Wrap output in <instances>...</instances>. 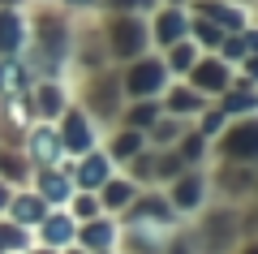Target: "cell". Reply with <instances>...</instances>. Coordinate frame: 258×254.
I'll use <instances>...</instances> for the list:
<instances>
[{"mask_svg": "<svg viewBox=\"0 0 258 254\" xmlns=\"http://www.w3.org/2000/svg\"><path fill=\"white\" fill-rule=\"evenodd\" d=\"M69 86H74V104H82L86 117H91L99 129H112V125H116L120 104H125V95H120V73H116V65H108V69H99V73H82V78H69Z\"/></svg>", "mask_w": 258, "mask_h": 254, "instance_id": "obj_1", "label": "cell"}, {"mask_svg": "<svg viewBox=\"0 0 258 254\" xmlns=\"http://www.w3.org/2000/svg\"><path fill=\"white\" fill-rule=\"evenodd\" d=\"M99 30H103V43H108L112 65H125V61H134V56L151 52L147 18H138V13H99Z\"/></svg>", "mask_w": 258, "mask_h": 254, "instance_id": "obj_2", "label": "cell"}, {"mask_svg": "<svg viewBox=\"0 0 258 254\" xmlns=\"http://www.w3.org/2000/svg\"><path fill=\"white\" fill-rule=\"evenodd\" d=\"M116 73H120V95H125V99H159V95H164V86L172 82L159 52L134 56V61L116 65Z\"/></svg>", "mask_w": 258, "mask_h": 254, "instance_id": "obj_3", "label": "cell"}, {"mask_svg": "<svg viewBox=\"0 0 258 254\" xmlns=\"http://www.w3.org/2000/svg\"><path fill=\"white\" fill-rule=\"evenodd\" d=\"M168 202H172V211L181 220H194L198 211L211 202V181H207V164H198V168H181V173L172 177V181L164 185Z\"/></svg>", "mask_w": 258, "mask_h": 254, "instance_id": "obj_4", "label": "cell"}, {"mask_svg": "<svg viewBox=\"0 0 258 254\" xmlns=\"http://www.w3.org/2000/svg\"><path fill=\"white\" fill-rule=\"evenodd\" d=\"M56 134H60V146H64L69 160H78V155L95 151V146L103 142V129L95 125V121L86 117V108L74 104V99H69V108H64L60 117H56Z\"/></svg>", "mask_w": 258, "mask_h": 254, "instance_id": "obj_5", "label": "cell"}, {"mask_svg": "<svg viewBox=\"0 0 258 254\" xmlns=\"http://www.w3.org/2000/svg\"><path fill=\"white\" fill-rule=\"evenodd\" d=\"M215 160H237V164H258V112L254 117H237L220 129L211 142Z\"/></svg>", "mask_w": 258, "mask_h": 254, "instance_id": "obj_6", "label": "cell"}, {"mask_svg": "<svg viewBox=\"0 0 258 254\" xmlns=\"http://www.w3.org/2000/svg\"><path fill=\"white\" fill-rule=\"evenodd\" d=\"M147 30H151V52H164L168 43L189 35V9L185 5H155L147 13Z\"/></svg>", "mask_w": 258, "mask_h": 254, "instance_id": "obj_7", "label": "cell"}, {"mask_svg": "<svg viewBox=\"0 0 258 254\" xmlns=\"http://www.w3.org/2000/svg\"><path fill=\"white\" fill-rule=\"evenodd\" d=\"M22 151H26L30 168H56L64 160V146H60V134H56V121H35L22 138Z\"/></svg>", "mask_w": 258, "mask_h": 254, "instance_id": "obj_8", "label": "cell"}, {"mask_svg": "<svg viewBox=\"0 0 258 254\" xmlns=\"http://www.w3.org/2000/svg\"><path fill=\"white\" fill-rule=\"evenodd\" d=\"M26 95L35 108V121H56L74 99V86H69V78H35Z\"/></svg>", "mask_w": 258, "mask_h": 254, "instance_id": "obj_9", "label": "cell"}, {"mask_svg": "<svg viewBox=\"0 0 258 254\" xmlns=\"http://www.w3.org/2000/svg\"><path fill=\"white\" fill-rule=\"evenodd\" d=\"M69 155H64L56 168H35L30 173V190L47 202V207H64V202L74 198V177H69Z\"/></svg>", "mask_w": 258, "mask_h": 254, "instance_id": "obj_10", "label": "cell"}, {"mask_svg": "<svg viewBox=\"0 0 258 254\" xmlns=\"http://www.w3.org/2000/svg\"><path fill=\"white\" fill-rule=\"evenodd\" d=\"M232 73H237V69H232V65H224L215 52H203L198 61H194V69L185 73V82H189L194 91H203L207 99H215V95L232 82Z\"/></svg>", "mask_w": 258, "mask_h": 254, "instance_id": "obj_11", "label": "cell"}, {"mask_svg": "<svg viewBox=\"0 0 258 254\" xmlns=\"http://www.w3.org/2000/svg\"><path fill=\"white\" fill-rule=\"evenodd\" d=\"M185 9L198 13V18H207V22H215L220 30H245L249 26L245 0H189Z\"/></svg>", "mask_w": 258, "mask_h": 254, "instance_id": "obj_12", "label": "cell"}, {"mask_svg": "<svg viewBox=\"0 0 258 254\" xmlns=\"http://www.w3.org/2000/svg\"><path fill=\"white\" fill-rule=\"evenodd\" d=\"M74 245H82L86 254H103V250H116L120 245V220L116 216H95L78 224Z\"/></svg>", "mask_w": 258, "mask_h": 254, "instance_id": "obj_13", "label": "cell"}, {"mask_svg": "<svg viewBox=\"0 0 258 254\" xmlns=\"http://www.w3.org/2000/svg\"><path fill=\"white\" fill-rule=\"evenodd\" d=\"M207 104H211V99H207L203 91H194L185 78H172V82L164 86V95H159V108H164L168 117H181V121H194Z\"/></svg>", "mask_w": 258, "mask_h": 254, "instance_id": "obj_14", "label": "cell"}, {"mask_svg": "<svg viewBox=\"0 0 258 254\" xmlns=\"http://www.w3.org/2000/svg\"><path fill=\"white\" fill-rule=\"evenodd\" d=\"M116 173V164L108 160V151L103 146H95V151L78 155L74 164H69V177H74V190H99L108 177Z\"/></svg>", "mask_w": 258, "mask_h": 254, "instance_id": "obj_15", "label": "cell"}, {"mask_svg": "<svg viewBox=\"0 0 258 254\" xmlns=\"http://www.w3.org/2000/svg\"><path fill=\"white\" fill-rule=\"evenodd\" d=\"M215 108H220L228 121L254 117V112H258V86H254V82H245L241 73H232V82L224 86L220 95H215Z\"/></svg>", "mask_w": 258, "mask_h": 254, "instance_id": "obj_16", "label": "cell"}, {"mask_svg": "<svg viewBox=\"0 0 258 254\" xmlns=\"http://www.w3.org/2000/svg\"><path fill=\"white\" fill-rule=\"evenodd\" d=\"M30 233H35V241H39V245H52V250H69V245H74V237H78V220L69 216L64 207H52V211H47V216L39 220L35 228H30Z\"/></svg>", "mask_w": 258, "mask_h": 254, "instance_id": "obj_17", "label": "cell"}, {"mask_svg": "<svg viewBox=\"0 0 258 254\" xmlns=\"http://www.w3.org/2000/svg\"><path fill=\"white\" fill-rule=\"evenodd\" d=\"M30 43L26 9H0V56H22Z\"/></svg>", "mask_w": 258, "mask_h": 254, "instance_id": "obj_18", "label": "cell"}, {"mask_svg": "<svg viewBox=\"0 0 258 254\" xmlns=\"http://www.w3.org/2000/svg\"><path fill=\"white\" fill-rule=\"evenodd\" d=\"M138 190H142V185L116 168V173H112V177H108V181H103L95 194H99V207H103V216H120V211H125L129 202L138 198Z\"/></svg>", "mask_w": 258, "mask_h": 254, "instance_id": "obj_19", "label": "cell"}, {"mask_svg": "<svg viewBox=\"0 0 258 254\" xmlns=\"http://www.w3.org/2000/svg\"><path fill=\"white\" fill-rule=\"evenodd\" d=\"M103 151H108V160L116 164H129L134 160V155L142 151V146H147V138H142V129H129V125H112V129H103Z\"/></svg>", "mask_w": 258, "mask_h": 254, "instance_id": "obj_20", "label": "cell"}, {"mask_svg": "<svg viewBox=\"0 0 258 254\" xmlns=\"http://www.w3.org/2000/svg\"><path fill=\"white\" fill-rule=\"evenodd\" d=\"M47 211H52V207H47V202L39 198V194L30 190V185H22V190H13V198H9V207H5V216H9V220H18L22 228H35L39 220L47 216Z\"/></svg>", "mask_w": 258, "mask_h": 254, "instance_id": "obj_21", "label": "cell"}, {"mask_svg": "<svg viewBox=\"0 0 258 254\" xmlns=\"http://www.w3.org/2000/svg\"><path fill=\"white\" fill-rule=\"evenodd\" d=\"M30 160L22 146H9V142H0V181L13 185V190H22V185H30Z\"/></svg>", "mask_w": 258, "mask_h": 254, "instance_id": "obj_22", "label": "cell"}, {"mask_svg": "<svg viewBox=\"0 0 258 254\" xmlns=\"http://www.w3.org/2000/svg\"><path fill=\"white\" fill-rule=\"evenodd\" d=\"M185 125H189V121H181V117H168V112H159V117L151 121L147 129H142V138H147V146H151V151H168V146H176V138L185 134Z\"/></svg>", "mask_w": 258, "mask_h": 254, "instance_id": "obj_23", "label": "cell"}, {"mask_svg": "<svg viewBox=\"0 0 258 254\" xmlns=\"http://www.w3.org/2000/svg\"><path fill=\"white\" fill-rule=\"evenodd\" d=\"M159 56H164V69H168V78H185V73L194 69V61L203 56V47H198L189 35H185V39H176V43H168Z\"/></svg>", "mask_w": 258, "mask_h": 254, "instance_id": "obj_24", "label": "cell"}, {"mask_svg": "<svg viewBox=\"0 0 258 254\" xmlns=\"http://www.w3.org/2000/svg\"><path fill=\"white\" fill-rule=\"evenodd\" d=\"M159 99H125L120 104V117H116V125H129V129H147L151 121L159 117Z\"/></svg>", "mask_w": 258, "mask_h": 254, "instance_id": "obj_25", "label": "cell"}, {"mask_svg": "<svg viewBox=\"0 0 258 254\" xmlns=\"http://www.w3.org/2000/svg\"><path fill=\"white\" fill-rule=\"evenodd\" d=\"M172 151L181 155V160L189 164V168H198V164H207V155H211V142H207V138L198 134L194 125H185V134L176 138V146H172Z\"/></svg>", "mask_w": 258, "mask_h": 254, "instance_id": "obj_26", "label": "cell"}, {"mask_svg": "<svg viewBox=\"0 0 258 254\" xmlns=\"http://www.w3.org/2000/svg\"><path fill=\"white\" fill-rule=\"evenodd\" d=\"M35 245V233L30 228H22L18 220H9V216H0V254H22V250H30Z\"/></svg>", "mask_w": 258, "mask_h": 254, "instance_id": "obj_27", "label": "cell"}, {"mask_svg": "<svg viewBox=\"0 0 258 254\" xmlns=\"http://www.w3.org/2000/svg\"><path fill=\"white\" fill-rule=\"evenodd\" d=\"M224 35H228V30H220L215 22H207V18H198V13H189V39L203 47V52H215Z\"/></svg>", "mask_w": 258, "mask_h": 254, "instance_id": "obj_28", "label": "cell"}, {"mask_svg": "<svg viewBox=\"0 0 258 254\" xmlns=\"http://www.w3.org/2000/svg\"><path fill=\"white\" fill-rule=\"evenodd\" d=\"M64 211L82 224V220H95V216H103V207H99V194L95 190H74V198L64 202Z\"/></svg>", "mask_w": 258, "mask_h": 254, "instance_id": "obj_29", "label": "cell"}, {"mask_svg": "<svg viewBox=\"0 0 258 254\" xmlns=\"http://www.w3.org/2000/svg\"><path fill=\"white\" fill-rule=\"evenodd\" d=\"M181 168H189V164H185L181 155L172 151V146H168V151H155V190H164V185L172 181Z\"/></svg>", "mask_w": 258, "mask_h": 254, "instance_id": "obj_30", "label": "cell"}, {"mask_svg": "<svg viewBox=\"0 0 258 254\" xmlns=\"http://www.w3.org/2000/svg\"><path fill=\"white\" fill-rule=\"evenodd\" d=\"M224 125H228V117H224V112L215 108V99L207 104V108L198 112V117H194V129H198V134H203L207 142H215V138H220V129H224Z\"/></svg>", "mask_w": 258, "mask_h": 254, "instance_id": "obj_31", "label": "cell"}, {"mask_svg": "<svg viewBox=\"0 0 258 254\" xmlns=\"http://www.w3.org/2000/svg\"><path fill=\"white\" fill-rule=\"evenodd\" d=\"M155 5H159V0H99V9H95V13H138V18H147Z\"/></svg>", "mask_w": 258, "mask_h": 254, "instance_id": "obj_32", "label": "cell"}, {"mask_svg": "<svg viewBox=\"0 0 258 254\" xmlns=\"http://www.w3.org/2000/svg\"><path fill=\"white\" fill-rule=\"evenodd\" d=\"M60 9H69L74 18H82V13H95V9H99V0H60Z\"/></svg>", "mask_w": 258, "mask_h": 254, "instance_id": "obj_33", "label": "cell"}, {"mask_svg": "<svg viewBox=\"0 0 258 254\" xmlns=\"http://www.w3.org/2000/svg\"><path fill=\"white\" fill-rule=\"evenodd\" d=\"M237 69H241V78H245V82H254V86H258V56H245Z\"/></svg>", "mask_w": 258, "mask_h": 254, "instance_id": "obj_34", "label": "cell"}, {"mask_svg": "<svg viewBox=\"0 0 258 254\" xmlns=\"http://www.w3.org/2000/svg\"><path fill=\"white\" fill-rule=\"evenodd\" d=\"M232 254H258V237H245V241H241Z\"/></svg>", "mask_w": 258, "mask_h": 254, "instance_id": "obj_35", "label": "cell"}, {"mask_svg": "<svg viewBox=\"0 0 258 254\" xmlns=\"http://www.w3.org/2000/svg\"><path fill=\"white\" fill-rule=\"evenodd\" d=\"M9 198H13V185L0 181V216H5V207H9Z\"/></svg>", "mask_w": 258, "mask_h": 254, "instance_id": "obj_36", "label": "cell"}, {"mask_svg": "<svg viewBox=\"0 0 258 254\" xmlns=\"http://www.w3.org/2000/svg\"><path fill=\"white\" fill-rule=\"evenodd\" d=\"M0 9H26V0H0Z\"/></svg>", "mask_w": 258, "mask_h": 254, "instance_id": "obj_37", "label": "cell"}, {"mask_svg": "<svg viewBox=\"0 0 258 254\" xmlns=\"http://www.w3.org/2000/svg\"><path fill=\"white\" fill-rule=\"evenodd\" d=\"M60 254H86V250H82V245H69V250H60Z\"/></svg>", "mask_w": 258, "mask_h": 254, "instance_id": "obj_38", "label": "cell"}, {"mask_svg": "<svg viewBox=\"0 0 258 254\" xmlns=\"http://www.w3.org/2000/svg\"><path fill=\"white\" fill-rule=\"evenodd\" d=\"M26 5H60V0H26Z\"/></svg>", "mask_w": 258, "mask_h": 254, "instance_id": "obj_39", "label": "cell"}, {"mask_svg": "<svg viewBox=\"0 0 258 254\" xmlns=\"http://www.w3.org/2000/svg\"><path fill=\"white\" fill-rule=\"evenodd\" d=\"M159 5H189V0H159Z\"/></svg>", "mask_w": 258, "mask_h": 254, "instance_id": "obj_40", "label": "cell"}, {"mask_svg": "<svg viewBox=\"0 0 258 254\" xmlns=\"http://www.w3.org/2000/svg\"><path fill=\"white\" fill-rule=\"evenodd\" d=\"M249 198H254V202H258V181H254V194H249Z\"/></svg>", "mask_w": 258, "mask_h": 254, "instance_id": "obj_41", "label": "cell"}, {"mask_svg": "<svg viewBox=\"0 0 258 254\" xmlns=\"http://www.w3.org/2000/svg\"><path fill=\"white\" fill-rule=\"evenodd\" d=\"M103 254H120V250H103Z\"/></svg>", "mask_w": 258, "mask_h": 254, "instance_id": "obj_42", "label": "cell"}, {"mask_svg": "<svg viewBox=\"0 0 258 254\" xmlns=\"http://www.w3.org/2000/svg\"><path fill=\"white\" fill-rule=\"evenodd\" d=\"M254 5H258V0H254Z\"/></svg>", "mask_w": 258, "mask_h": 254, "instance_id": "obj_43", "label": "cell"}]
</instances>
